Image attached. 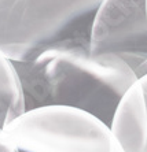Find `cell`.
Returning <instances> with one entry per match:
<instances>
[{
  "mask_svg": "<svg viewBox=\"0 0 147 152\" xmlns=\"http://www.w3.org/2000/svg\"><path fill=\"white\" fill-rule=\"evenodd\" d=\"M142 85V88H143V92H144V99H146V106H147V75H144L143 78H140L137 80Z\"/></svg>",
  "mask_w": 147,
  "mask_h": 152,
  "instance_id": "obj_8",
  "label": "cell"
},
{
  "mask_svg": "<svg viewBox=\"0 0 147 152\" xmlns=\"http://www.w3.org/2000/svg\"><path fill=\"white\" fill-rule=\"evenodd\" d=\"M15 152H18V149H17V151H15Z\"/></svg>",
  "mask_w": 147,
  "mask_h": 152,
  "instance_id": "obj_9",
  "label": "cell"
},
{
  "mask_svg": "<svg viewBox=\"0 0 147 152\" xmlns=\"http://www.w3.org/2000/svg\"><path fill=\"white\" fill-rule=\"evenodd\" d=\"M17 147L11 138L7 136V133L4 132V127L0 126V152H15Z\"/></svg>",
  "mask_w": 147,
  "mask_h": 152,
  "instance_id": "obj_7",
  "label": "cell"
},
{
  "mask_svg": "<svg viewBox=\"0 0 147 152\" xmlns=\"http://www.w3.org/2000/svg\"><path fill=\"white\" fill-rule=\"evenodd\" d=\"M90 41L69 40L47 48L35 59L12 60L26 111L70 107L110 126L120 102L137 77L117 55L92 52Z\"/></svg>",
  "mask_w": 147,
  "mask_h": 152,
  "instance_id": "obj_1",
  "label": "cell"
},
{
  "mask_svg": "<svg viewBox=\"0 0 147 152\" xmlns=\"http://www.w3.org/2000/svg\"><path fill=\"white\" fill-rule=\"evenodd\" d=\"M4 132L18 152H124L107 124L70 107L28 110Z\"/></svg>",
  "mask_w": 147,
  "mask_h": 152,
  "instance_id": "obj_3",
  "label": "cell"
},
{
  "mask_svg": "<svg viewBox=\"0 0 147 152\" xmlns=\"http://www.w3.org/2000/svg\"><path fill=\"white\" fill-rule=\"evenodd\" d=\"M25 111L24 92L14 62L0 51V126H7Z\"/></svg>",
  "mask_w": 147,
  "mask_h": 152,
  "instance_id": "obj_6",
  "label": "cell"
},
{
  "mask_svg": "<svg viewBox=\"0 0 147 152\" xmlns=\"http://www.w3.org/2000/svg\"><path fill=\"white\" fill-rule=\"evenodd\" d=\"M110 129L124 152H147V106L139 81L121 99Z\"/></svg>",
  "mask_w": 147,
  "mask_h": 152,
  "instance_id": "obj_5",
  "label": "cell"
},
{
  "mask_svg": "<svg viewBox=\"0 0 147 152\" xmlns=\"http://www.w3.org/2000/svg\"><path fill=\"white\" fill-rule=\"evenodd\" d=\"M103 0H0V51L14 62L35 59L69 40H91Z\"/></svg>",
  "mask_w": 147,
  "mask_h": 152,
  "instance_id": "obj_2",
  "label": "cell"
},
{
  "mask_svg": "<svg viewBox=\"0 0 147 152\" xmlns=\"http://www.w3.org/2000/svg\"><path fill=\"white\" fill-rule=\"evenodd\" d=\"M90 44L95 53L121 58L137 80L147 75V0H103Z\"/></svg>",
  "mask_w": 147,
  "mask_h": 152,
  "instance_id": "obj_4",
  "label": "cell"
}]
</instances>
